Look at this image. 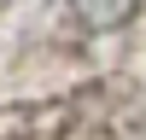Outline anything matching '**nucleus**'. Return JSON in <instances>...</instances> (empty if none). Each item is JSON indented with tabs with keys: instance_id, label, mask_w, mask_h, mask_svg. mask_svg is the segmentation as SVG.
I'll return each instance as SVG.
<instances>
[{
	"instance_id": "nucleus-1",
	"label": "nucleus",
	"mask_w": 146,
	"mask_h": 140,
	"mask_svg": "<svg viewBox=\"0 0 146 140\" xmlns=\"http://www.w3.org/2000/svg\"><path fill=\"white\" fill-rule=\"evenodd\" d=\"M129 6H135V0H76V12L94 23V29H111V23H123V18H129Z\"/></svg>"
}]
</instances>
